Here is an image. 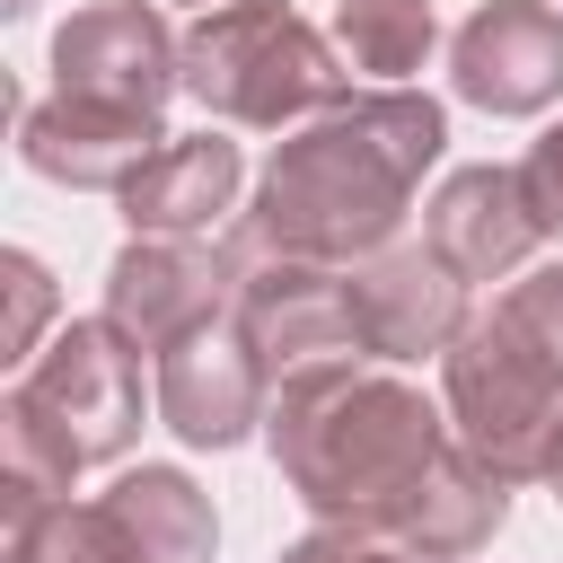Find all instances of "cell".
<instances>
[{
  "instance_id": "6da1fadb",
  "label": "cell",
  "mask_w": 563,
  "mask_h": 563,
  "mask_svg": "<svg viewBox=\"0 0 563 563\" xmlns=\"http://www.w3.org/2000/svg\"><path fill=\"white\" fill-rule=\"evenodd\" d=\"M449 150V114L422 88H352L343 106L308 114L264 185L255 211L229 229V246H273V255H317V264H361L396 246L405 202L422 167Z\"/></svg>"
},
{
  "instance_id": "7a4b0ae2",
  "label": "cell",
  "mask_w": 563,
  "mask_h": 563,
  "mask_svg": "<svg viewBox=\"0 0 563 563\" xmlns=\"http://www.w3.org/2000/svg\"><path fill=\"white\" fill-rule=\"evenodd\" d=\"M449 413L387 361H308L273 378L264 449L282 484L334 528H387L405 484L449 449Z\"/></svg>"
},
{
  "instance_id": "3957f363",
  "label": "cell",
  "mask_w": 563,
  "mask_h": 563,
  "mask_svg": "<svg viewBox=\"0 0 563 563\" xmlns=\"http://www.w3.org/2000/svg\"><path fill=\"white\" fill-rule=\"evenodd\" d=\"M185 97L211 123L282 132L352 97V62L290 0H220L185 26Z\"/></svg>"
},
{
  "instance_id": "277c9868",
  "label": "cell",
  "mask_w": 563,
  "mask_h": 563,
  "mask_svg": "<svg viewBox=\"0 0 563 563\" xmlns=\"http://www.w3.org/2000/svg\"><path fill=\"white\" fill-rule=\"evenodd\" d=\"M440 396H449L457 449H475L493 475L528 484V475L554 466V449H563V361L510 308L466 317V334L440 352Z\"/></svg>"
},
{
  "instance_id": "5b68a950",
  "label": "cell",
  "mask_w": 563,
  "mask_h": 563,
  "mask_svg": "<svg viewBox=\"0 0 563 563\" xmlns=\"http://www.w3.org/2000/svg\"><path fill=\"white\" fill-rule=\"evenodd\" d=\"M79 466H114L141 440V343L114 317H70L9 387Z\"/></svg>"
},
{
  "instance_id": "8992f818",
  "label": "cell",
  "mask_w": 563,
  "mask_h": 563,
  "mask_svg": "<svg viewBox=\"0 0 563 563\" xmlns=\"http://www.w3.org/2000/svg\"><path fill=\"white\" fill-rule=\"evenodd\" d=\"M238 264V299L229 325L255 343V361L273 378L308 369V361H352L361 325H352V264H317V255H273V246H229Z\"/></svg>"
},
{
  "instance_id": "52a82bcc",
  "label": "cell",
  "mask_w": 563,
  "mask_h": 563,
  "mask_svg": "<svg viewBox=\"0 0 563 563\" xmlns=\"http://www.w3.org/2000/svg\"><path fill=\"white\" fill-rule=\"evenodd\" d=\"M53 88L158 114L185 88V35L150 0H97V9L62 18V35H53Z\"/></svg>"
},
{
  "instance_id": "ba28073f",
  "label": "cell",
  "mask_w": 563,
  "mask_h": 563,
  "mask_svg": "<svg viewBox=\"0 0 563 563\" xmlns=\"http://www.w3.org/2000/svg\"><path fill=\"white\" fill-rule=\"evenodd\" d=\"M449 88L484 114H545L563 97V9L554 0H475L449 35Z\"/></svg>"
},
{
  "instance_id": "9c48e42d",
  "label": "cell",
  "mask_w": 563,
  "mask_h": 563,
  "mask_svg": "<svg viewBox=\"0 0 563 563\" xmlns=\"http://www.w3.org/2000/svg\"><path fill=\"white\" fill-rule=\"evenodd\" d=\"M352 325H361V361H431L466 334V282L440 264V246H378L352 264Z\"/></svg>"
},
{
  "instance_id": "30bf717a",
  "label": "cell",
  "mask_w": 563,
  "mask_h": 563,
  "mask_svg": "<svg viewBox=\"0 0 563 563\" xmlns=\"http://www.w3.org/2000/svg\"><path fill=\"white\" fill-rule=\"evenodd\" d=\"M264 413H273V369L238 325L211 317L158 352V422L185 449H238L246 431H264Z\"/></svg>"
},
{
  "instance_id": "8fae6325",
  "label": "cell",
  "mask_w": 563,
  "mask_h": 563,
  "mask_svg": "<svg viewBox=\"0 0 563 563\" xmlns=\"http://www.w3.org/2000/svg\"><path fill=\"white\" fill-rule=\"evenodd\" d=\"M229 299H238V264H229V246L211 255L202 238H132V246L106 264V317H114L141 352L185 343V334L211 325Z\"/></svg>"
},
{
  "instance_id": "7c38bea8",
  "label": "cell",
  "mask_w": 563,
  "mask_h": 563,
  "mask_svg": "<svg viewBox=\"0 0 563 563\" xmlns=\"http://www.w3.org/2000/svg\"><path fill=\"white\" fill-rule=\"evenodd\" d=\"M158 114H132V106H97V97H26L18 106V158L70 194H123L150 158H158Z\"/></svg>"
},
{
  "instance_id": "4fadbf2b",
  "label": "cell",
  "mask_w": 563,
  "mask_h": 563,
  "mask_svg": "<svg viewBox=\"0 0 563 563\" xmlns=\"http://www.w3.org/2000/svg\"><path fill=\"white\" fill-rule=\"evenodd\" d=\"M422 238L440 246V264L457 273V282H501V273H519L528 255H537V238H545V220L528 211V185H519V167H457L431 202H422Z\"/></svg>"
},
{
  "instance_id": "5bb4252c",
  "label": "cell",
  "mask_w": 563,
  "mask_h": 563,
  "mask_svg": "<svg viewBox=\"0 0 563 563\" xmlns=\"http://www.w3.org/2000/svg\"><path fill=\"white\" fill-rule=\"evenodd\" d=\"M510 528V475H493L475 449H440L413 484H405V501L387 510V537H405L413 554H431V563H466V554H484L493 537Z\"/></svg>"
},
{
  "instance_id": "9a60e30c",
  "label": "cell",
  "mask_w": 563,
  "mask_h": 563,
  "mask_svg": "<svg viewBox=\"0 0 563 563\" xmlns=\"http://www.w3.org/2000/svg\"><path fill=\"white\" fill-rule=\"evenodd\" d=\"M238 176H246L238 141L202 123V132L158 141V158H150L114 202H123L132 238H202L211 220H229V211H238Z\"/></svg>"
},
{
  "instance_id": "2e32d148",
  "label": "cell",
  "mask_w": 563,
  "mask_h": 563,
  "mask_svg": "<svg viewBox=\"0 0 563 563\" xmlns=\"http://www.w3.org/2000/svg\"><path fill=\"white\" fill-rule=\"evenodd\" d=\"M97 501H106L123 563H211V545H220L211 493L185 466H123L114 493H97Z\"/></svg>"
},
{
  "instance_id": "e0dca14e",
  "label": "cell",
  "mask_w": 563,
  "mask_h": 563,
  "mask_svg": "<svg viewBox=\"0 0 563 563\" xmlns=\"http://www.w3.org/2000/svg\"><path fill=\"white\" fill-rule=\"evenodd\" d=\"M431 44H440L431 0H334V53L378 88H405L431 62Z\"/></svg>"
},
{
  "instance_id": "ac0fdd59",
  "label": "cell",
  "mask_w": 563,
  "mask_h": 563,
  "mask_svg": "<svg viewBox=\"0 0 563 563\" xmlns=\"http://www.w3.org/2000/svg\"><path fill=\"white\" fill-rule=\"evenodd\" d=\"M70 475H79V457H70L18 396H9V405H0V510L26 519V510H44V501H62Z\"/></svg>"
},
{
  "instance_id": "d6986e66",
  "label": "cell",
  "mask_w": 563,
  "mask_h": 563,
  "mask_svg": "<svg viewBox=\"0 0 563 563\" xmlns=\"http://www.w3.org/2000/svg\"><path fill=\"white\" fill-rule=\"evenodd\" d=\"M9 563H123L114 528H106V501H44L26 519H9Z\"/></svg>"
},
{
  "instance_id": "ffe728a7",
  "label": "cell",
  "mask_w": 563,
  "mask_h": 563,
  "mask_svg": "<svg viewBox=\"0 0 563 563\" xmlns=\"http://www.w3.org/2000/svg\"><path fill=\"white\" fill-rule=\"evenodd\" d=\"M0 273H9V325H0V361H26V352H35V325L53 317V273H44L26 246H9V255H0Z\"/></svg>"
},
{
  "instance_id": "44dd1931",
  "label": "cell",
  "mask_w": 563,
  "mask_h": 563,
  "mask_svg": "<svg viewBox=\"0 0 563 563\" xmlns=\"http://www.w3.org/2000/svg\"><path fill=\"white\" fill-rule=\"evenodd\" d=\"M282 563H431V554H413L387 528H334V519H317L299 545H282Z\"/></svg>"
},
{
  "instance_id": "7402d4cb",
  "label": "cell",
  "mask_w": 563,
  "mask_h": 563,
  "mask_svg": "<svg viewBox=\"0 0 563 563\" xmlns=\"http://www.w3.org/2000/svg\"><path fill=\"white\" fill-rule=\"evenodd\" d=\"M501 308H510V317H519V325L563 361V255H554V264H537V273H519V282L501 290Z\"/></svg>"
},
{
  "instance_id": "603a6c76",
  "label": "cell",
  "mask_w": 563,
  "mask_h": 563,
  "mask_svg": "<svg viewBox=\"0 0 563 563\" xmlns=\"http://www.w3.org/2000/svg\"><path fill=\"white\" fill-rule=\"evenodd\" d=\"M519 185H528V211L545 220V238H563V123H545L519 158Z\"/></svg>"
},
{
  "instance_id": "cb8c5ba5",
  "label": "cell",
  "mask_w": 563,
  "mask_h": 563,
  "mask_svg": "<svg viewBox=\"0 0 563 563\" xmlns=\"http://www.w3.org/2000/svg\"><path fill=\"white\" fill-rule=\"evenodd\" d=\"M545 484H554V501H563V449H554V466H545Z\"/></svg>"
},
{
  "instance_id": "d4e9b609",
  "label": "cell",
  "mask_w": 563,
  "mask_h": 563,
  "mask_svg": "<svg viewBox=\"0 0 563 563\" xmlns=\"http://www.w3.org/2000/svg\"><path fill=\"white\" fill-rule=\"evenodd\" d=\"M9 9H26V0H9Z\"/></svg>"
},
{
  "instance_id": "484cf974",
  "label": "cell",
  "mask_w": 563,
  "mask_h": 563,
  "mask_svg": "<svg viewBox=\"0 0 563 563\" xmlns=\"http://www.w3.org/2000/svg\"><path fill=\"white\" fill-rule=\"evenodd\" d=\"M202 9H211V0H202Z\"/></svg>"
}]
</instances>
